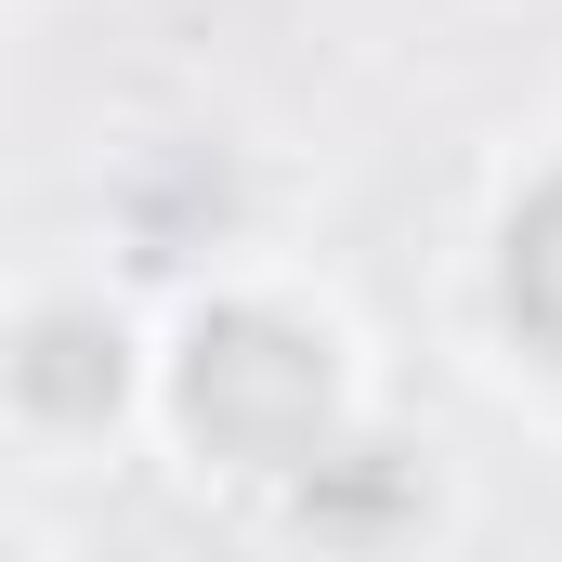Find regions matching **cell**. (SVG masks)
Listing matches in <instances>:
<instances>
[{
  "mask_svg": "<svg viewBox=\"0 0 562 562\" xmlns=\"http://www.w3.org/2000/svg\"><path fill=\"white\" fill-rule=\"evenodd\" d=\"M183 419L236 471H301L327 445V340L288 327V314H262V301L210 314L183 340Z\"/></svg>",
  "mask_w": 562,
  "mask_h": 562,
  "instance_id": "1",
  "label": "cell"
},
{
  "mask_svg": "<svg viewBox=\"0 0 562 562\" xmlns=\"http://www.w3.org/2000/svg\"><path fill=\"white\" fill-rule=\"evenodd\" d=\"M13 393L40 419H105L119 406V327L105 314H40L26 353H13Z\"/></svg>",
  "mask_w": 562,
  "mask_h": 562,
  "instance_id": "2",
  "label": "cell"
},
{
  "mask_svg": "<svg viewBox=\"0 0 562 562\" xmlns=\"http://www.w3.org/2000/svg\"><path fill=\"white\" fill-rule=\"evenodd\" d=\"M497 301H510V327H524V340H537V353L562 367V170L537 183V196H524V210H510V262H497Z\"/></svg>",
  "mask_w": 562,
  "mask_h": 562,
  "instance_id": "3",
  "label": "cell"
}]
</instances>
